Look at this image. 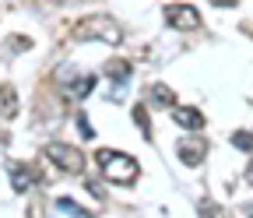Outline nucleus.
I'll return each instance as SVG.
<instances>
[{
    "label": "nucleus",
    "mask_w": 253,
    "mask_h": 218,
    "mask_svg": "<svg viewBox=\"0 0 253 218\" xmlns=\"http://www.w3.org/2000/svg\"><path fill=\"white\" fill-rule=\"evenodd\" d=\"M56 208H60L63 215H71V218H91L84 208H78V201H74V197H60V201H56Z\"/></svg>",
    "instance_id": "nucleus-11"
},
{
    "label": "nucleus",
    "mask_w": 253,
    "mask_h": 218,
    "mask_svg": "<svg viewBox=\"0 0 253 218\" xmlns=\"http://www.w3.org/2000/svg\"><path fill=\"white\" fill-rule=\"evenodd\" d=\"M32 183H39V176L32 173L28 166H11V186H14L18 194H25V190H28Z\"/></svg>",
    "instance_id": "nucleus-10"
},
{
    "label": "nucleus",
    "mask_w": 253,
    "mask_h": 218,
    "mask_svg": "<svg viewBox=\"0 0 253 218\" xmlns=\"http://www.w3.org/2000/svg\"><path fill=\"white\" fill-rule=\"evenodd\" d=\"M91 88H95V78H91V74H84V78H78V81L71 85V91H67V95H74V99H84Z\"/></svg>",
    "instance_id": "nucleus-12"
},
{
    "label": "nucleus",
    "mask_w": 253,
    "mask_h": 218,
    "mask_svg": "<svg viewBox=\"0 0 253 218\" xmlns=\"http://www.w3.org/2000/svg\"><path fill=\"white\" fill-rule=\"evenodd\" d=\"M214 7H236V0H211Z\"/></svg>",
    "instance_id": "nucleus-19"
},
{
    "label": "nucleus",
    "mask_w": 253,
    "mask_h": 218,
    "mask_svg": "<svg viewBox=\"0 0 253 218\" xmlns=\"http://www.w3.org/2000/svg\"><path fill=\"white\" fill-rule=\"evenodd\" d=\"M197 215H201V218H225V211H221L214 201H201V204H197Z\"/></svg>",
    "instance_id": "nucleus-14"
},
{
    "label": "nucleus",
    "mask_w": 253,
    "mask_h": 218,
    "mask_svg": "<svg viewBox=\"0 0 253 218\" xmlns=\"http://www.w3.org/2000/svg\"><path fill=\"white\" fill-rule=\"evenodd\" d=\"M134 123L144 137H151V120H148V106H134Z\"/></svg>",
    "instance_id": "nucleus-13"
},
{
    "label": "nucleus",
    "mask_w": 253,
    "mask_h": 218,
    "mask_svg": "<svg viewBox=\"0 0 253 218\" xmlns=\"http://www.w3.org/2000/svg\"><path fill=\"white\" fill-rule=\"evenodd\" d=\"M166 25L176 28V32H194V28H201V11L190 7V4H169L166 7Z\"/></svg>",
    "instance_id": "nucleus-4"
},
{
    "label": "nucleus",
    "mask_w": 253,
    "mask_h": 218,
    "mask_svg": "<svg viewBox=\"0 0 253 218\" xmlns=\"http://www.w3.org/2000/svg\"><path fill=\"white\" fill-rule=\"evenodd\" d=\"M25 49H32V39H7V53H25Z\"/></svg>",
    "instance_id": "nucleus-16"
},
{
    "label": "nucleus",
    "mask_w": 253,
    "mask_h": 218,
    "mask_svg": "<svg viewBox=\"0 0 253 218\" xmlns=\"http://www.w3.org/2000/svg\"><path fill=\"white\" fill-rule=\"evenodd\" d=\"M78 127H81V134H84V137H91V127H88V116H78Z\"/></svg>",
    "instance_id": "nucleus-18"
},
{
    "label": "nucleus",
    "mask_w": 253,
    "mask_h": 218,
    "mask_svg": "<svg viewBox=\"0 0 253 218\" xmlns=\"http://www.w3.org/2000/svg\"><path fill=\"white\" fill-rule=\"evenodd\" d=\"M246 183H250V186H253V162H250V166H246Z\"/></svg>",
    "instance_id": "nucleus-20"
},
{
    "label": "nucleus",
    "mask_w": 253,
    "mask_h": 218,
    "mask_svg": "<svg viewBox=\"0 0 253 218\" xmlns=\"http://www.w3.org/2000/svg\"><path fill=\"white\" fill-rule=\"evenodd\" d=\"M232 144H236L239 151H253V134H246V131H236V134H232Z\"/></svg>",
    "instance_id": "nucleus-15"
},
{
    "label": "nucleus",
    "mask_w": 253,
    "mask_h": 218,
    "mask_svg": "<svg viewBox=\"0 0 253 218\" xmlns=\"http://www.w3.org/2000/svg\"><path fill=\"white\" fill-rule=\"evenodd\" d=\"M148 106L151 109H172L176 106V95H172L166 85H151L148 88Z\"/></svg>",
    "instance_id": "nucleus-7"
},
{
    "label": "nucleus",
    "mask_w": 253,
    "mask_h": 218,
    "mask_svg": "<svg viewBox=\"0 0 253 218\" xmlns=\"http://www.w3.org/2000/svg\"><path fill=\"white\" fill-rule=\"evenodd\" d=\"M78 43H106V46H120L123 43V28L120 21H113L109 14H88L84 21L74 25L71 32Z\"/></svg>",
    "instance_id": "nucleus-1"
},
{
    "label": "nucleus",
    "mask_w": 253,
    "mask_h": 218,
    "mask_svg": "<svg viewBox=\"0 0 253 218\" xmlns=\"http://www.w3.org/2000/svg\"><path fill=\"white\" fill-rule=\"evenodd\" d=\"M176 123H179L183 131H201L204 127V113L194 109V106H179L176 109Z\"/></svg>",
    "instance_id": "nucleus-8"
},
{
    "label": "nucleus",
    "mask_w": 253,
    "mask_h": 218,
    "mask_svg": "<svg viewBox=\"0 0 253 218\" xmlns=\"http://www.w3.org/2000/svg\"><path fill=\"white\" fill-rule=\"evenodd\" d=\"M243 211H246V215L253 218V201H250V204H243Z\"/></svg>",
    "instance_id": "nucleus-21"
},
{
    "label": "nucleus",
    "mask_w": 253,
    "mask_h": 218,
    "mask_svg": "<svg viewBox=\"0 0 253 218\" xmlns=\"http://www.w3.org/2000/svg\"><path fill=\"white\" fill-rule=\"evenodd\" d=\"M176 148H179V162L190 166V169L201 166V162L208 159V141H201V137H183Z\"/></svg>",
    "instance_id": "nucleus-5"
},
{
    "label": "nucleus",
    "mask_w": 253,
    "mask_h": 218,
    "mask_svg": "<svg viewBox=\"0 0 253 218\" xmlns=\"http://www.w3.org/2000/svg\"><path fill=\"white\" fill-rule=\"evenodd\" d=\"M88 190H91V197L106 201V186H102V183H95V179H91V183H88Z\"/></svg>",
    "instance_id": "nucleus-17"
},
{
    "label": "nucleus",
    "mask_w": 253,
    "mask_h": 218,
    "mask_svg": "<svg viewBox=\"0 0 253 218\" xmlns=\"http://www.w3.org/2000/svg\"><path fill=\"white\" fill-rule=\"evenodd\" d=\"M102 74L113 81V85H126V81H130V74H134V67H130V60H109V64L102 67Z\"/></svg>",
    "instance_id": "nucleus-6"
},
{
    "label": "nucleus",
    "mask_w": 253,
    "mask_h": 218,
    "mask_svg": "<svg viewBox=\"0 0 253 218\" xmlns=\"http://www.w3.org/2000/svg\"><path fill=\"white\" fill-rule=\"evenodd\" d=\"M46 159H49L56 169L71 173V176H81V173H84V155H81V148H74V144L49 141V144H46Z\"/></svg>",
    "instance_id": "nucleus-3"
},
{
    "label": "nucleus",
    "mask_w": 253,
    "mask_h": 218,
    "mask_svg": "<svg viewBox=\"0 0 253 218\" xmlns=\"http://www.w3.org/2000/svg\"><path fill=\"white\" fill-rule=\"evenodd\" d=\"M0 116H4V120L18 116V91L11 85H0Z\"/></svg>",
    "instance_id": "nucleus-9"
},
{
    "label": "nucleus",
    "mask_w": 253,
    "mask_h": 218,
    "mask_svg": "<svg viewBox=\"0 0 253 218\" xmlns=\"http://www.w3.org/2000/svg\"><path fill=\"white\" fill-rule=\"evenodd\" d=\"M95 159H99L102 176H106L109 183H120V186L134 183L137 173H141L137 159H130V155H123V151H116V148H99V155H95Z\"/></svg>",
    "instance_id": "nucleus-2"
}]
</instances>
